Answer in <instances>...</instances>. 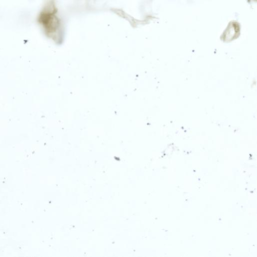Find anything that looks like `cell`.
I'll list each match as a JSON object with an SVG mask.
<instances>
[{
	"label": "cell",
	"instance_id": "6da1fadb",
	"mask_svg": "<svg viewBox=\"0 0 257 257\" xmlns=\"http://www.w3.org/2000/svg\"><path fill=\"white\" fill-rule=\"evenodd\" d=\"M57 10L53 1L47 3L38 15L37 21L45 35L56 40L59 35L60 24L56 15Z\"/></svg>",
	"mask_w": 257,
	"mask_h": 257
}]
</instances>
